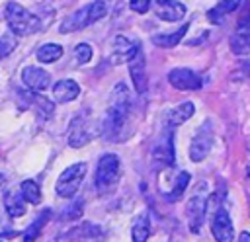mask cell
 I'll return each instance as SVG.
<instances>
[{
  "label": "cell",
  "instance_id": "cell-1",
  "mask_svg": "<svg viewBox=\"0 0 250 242\" xmlns=\"http://www.w3.org/2000/svg\"><path fill=\"white\" fill-rule=\"evenodd\" d=\"M131 113V98L129 90L123 82H117L115 88L111 90V103L107 107V115L102 127V133L107 141H121L123 139V129Z\"/></svg>",
  "mask_w": 250,
  "mask_h": 242
},
{
  "label": "cell",
  "instance_id": "cell-2",
  "mask_svg": "<svg viewBox=\"0 0 250 242\" xmlns=\"http://www.w3.org/2000/svg\"><path fill=\"white\" fill-rule=\"evenodd\" d=\"M107 10H109V8H107V4H105L104 0H94L92 4H88V6H84V8L76 10V12H72L70 16H66V18L62 20V23H61L59 31H61V33L80 31V29H84L86 25H90V23L102 20L104 16H107Z\"/></svg>",
  "mask_w": 250,
  "mask_h": 242
},
{
  "label": "cell",
  "instance_id": "cell-3",
  "mask_svg": "<svg viewBox=\"0 0 250 242\" xmlns=\"http://www.w3.org/2000/svg\"><path fill=\"white\" fill-rule=\"evenodd\" d=\"M4 18L8 21V27L12 29L14 35L18 37H25L35 33L41 27V21L35 14H31L27 8H23L18 2H8L4 8Z\"/></svg>",
  "mask_w": 250,
  "mask_h": 242
},
{
  "label": "cell",
  "instance_id": "cell-4",
  "mask_svg": "<svg viewBox=\"0 0 250 242\" xmlns=\"http://www.w3.org/2000/svg\"><path fill=\"white\" fill-rule=\"evenodd\" d=\"M119 174H121V162L117 154H104L98 160L96 166V187L100 193H109L113 191V187L119 182Z\"/></svg>",
  "mask_w": 250,
  "mask_h": 242
},
{
  "label": "cell",
  "instance_id": "cell-5",
  "mask_svg": "<svg viewBox=\"0 0 250 242\" xmlns=\"http://www.w3.org/2000/svg\"><path fill=\"white\" fill-rule=\"evenodd\" d=\"M86 170H88V166H86L84 162H76V164L68 166V168L59 176V180H57V183H55L57 193H59L61 197H72V195L78 191V187L82 185V180H84V176H86Z\"/></svg>",
  "mask_w": 250,
  "mask_h": 242
},
{
  "label": "cell",
  "instance_id": "cell-6",
  "mask_svg": "<svg viewBox=\"0 0 250 242\" xmlns=\"http://www.w3.org/2000/svg\"><path fill=\"white\" fill-rule=\"evenodd\" d=\"M211 146H213V129H211V123L205 121L197 129V133H195V137L191 141V146H189V158H191V162L205 160L207 154L211 152Z\"/></svg>",
  "mask_w": 250,
  "mask_h": 242
},
{
  "label": "cell",
  "instance_id": "cell-7",
  "mask_svg": "<svg viewBox=\"0 0 250 242\" xmlns=\"http://www.w3.org/2000/svg\"><path fill=\"white\" fill-rule=\"evenodd\" d=\"M127 66H129V74L135 84V90L139 94H145L146 92V68H145V53H143L141 43L127 57Z\"/></svg>",
  "mask_w": 250,
  "mask_h": 242
},
{
  "label": "cell",
  "instance_id": "cell-8",
  "mask_svg": "<svg viewBox=\"0 0 250 242\" xmlns=\"http://www.w3.org/2000/svg\"><path fill=\"white\" fill-rule=\"evenodd\" d=\"M152 162H154L156 168L174 166V141H172L170 127L154 142V146H152Z\"/></svg>",
  "mask_w": 250,
  "mask_h": 242
},
{
  "label": "cell",
  "instance_id": "cell-9",
  "mask_svg": "<svg viewBox=\"0 0 250 242\" xmlns=\"http://www.w3.org/2000/svg\"><path fill=\"white\" fill-rule=\"evenodd\" d=\"M211 232L217 242H232L234 240V226H232V221H230L227 209H223V205L213 211Z\"/></svg>",
  "mask_w": 250,
  "mask_h": 242
},
{
  "label": "cell",
  "instance_id": "cell-10",
  "mask_svg": "<svg viewBox=\"0 0 250 242\" xmlns=\"http://www.w3.org/2000/svg\"><path fill=\"white\" fill-rule=\"evenodd\" d=\"M230 51L238 57L250 55V14L238 18L236 29L230 37Z\"/></svg>",
  "mask_w": 250,
  "mask_h": 242
},
{
  "label": "cell",
  "instance_id": "cell-11",
  "mask_svg": "<svg viewBox=\"0 0 250 242\" xmlns=\"http://www.w3.org/2000/svg\"><path fill=\"white\" fill-rule=\"evenodd\" d=\"M168 82L176 90H199L203 86L201 76L191 68H172L168 72Z\"/></svg>",
  "mask_w": 250,
  "mask_h": 242
},
{
  "label": "cell",
  "instance_id": "cell-12",
  "mask_svg": "<svg viewBox=\"0 0 250 242\" xmlns=\"http://www.w3.org/2000/svg\"><path fill=\"white\" fill-rule=\"evenodd\" d=\"M205 213H207V199H205V193H195L189 201H188V209H186V215H188V221H189V230L191 232H199L201 228V222L205 219Z\"/></svg>",
  "mask_w": 250,
  "mask_h": 242
},
{
  "label": "cell",
  "instance_id": "cell-13",
  "mask_svg": "<svg viewBox=\"0 0 250 242\" xmlns=\"http://www.w3.org/2000/svg\"><path fill=\"white\" fill-rule=\"evenodd\" d=\"M21 82L33 92H45L51 86V74L39 66H25L21 70Z\"/></svg>",
  "mask_w": 250,
  "mask_h": 242
},
{
  "label": "cell",
  "instance_id": "cell-14",
  "mask_svg": "<svg viewBox=\"0 0 250 242\" xmlns=\"http://www.w3.org/2000/svg\"><path fill=\"white\" fill-rule=\"evenodd\" d=\"M92 137H94V133L88 129L86 119L80 117V115L74 117L72 123H70V129H68V144L72 148H80V146L88 144L92 141Z\"/></svg>",
  "mask_w": 250,
  "mask_h": 242
},
{
  "label": "cell",
  "instance_id": "cell-15",
  "mask_svg": "<svg viewBox=\"0 0 250 242\" xmlns=\"http://www.w3.org/2000/svg\"><path fill=\"white\" fill-rule=\"evenodd\" d=\"M154 14L164 21H180L186 16V6L178 0H158L154 6Z\"/></svg>",
  "mask_w": 250,
  "mask_h": 242
},
{
  "label": "cell",
  "instance_id": "cell-16",
  "mask_svg": "<svg viewBox=\"0 0 250 242\" xmlns=\"http://www.w3.org/2000/svg\"><path fill=\"white\" fill-rule=\"evenodd\" d=\"M78 94H80V86H78L74 80H70V78L59 80V82L53 86V96H55V100H57V101H62V103L76 100Z\"/></svg>",
  "mask_w": 250,
  "mask_h": 242
},
{
  "label": "cell",
  "instance_id": "cell-17",
  "mask_svg": "<svg viewBox=\"0 0 250 242\" xmlns=\"http://www.w3.org/2000/svg\"><path fill=\"white\" fill-rule=\"evenodd\" d=\"M193 111H195V105H193L191 101H182L180 105H176L174 109L168 111V115H166V125H168V127H178V125L186 123V121L193 115Z\"/></svg>",
  "mask_w": 250,
  "mask_h": 242
},
{
  "label": "cell",
  "instance_id": "cell-18",
  "mask_svg": "<svg viewBox=\"0 0 250 242\" xmlns=\"http://www.w3.org/2000/svg\"><path fill=\"white\" fill-rule=\"evenodd\" d=\"M4 207H6L10 217H23L27 211L21 191H16V189H8L4 193Z\"/></svg>",
  "mask_w": 250,
  "mask_h": 242
},
{
  "label": "cell",
  "instance_id": "cell-19",
  "mask_svg": "<svg viewBox=\"0 0 250 242\" xmlns=\"http://www.w3.org/2000/svg\"><path fill=\"white\" fill-rule=\"evenodd\" d=\"M20 96H21L29 105L37 107V109H39V113H43V115H51V113H53V109H55V103H53L51 100L43 98L39 92L27 90V92H20Z\"/></svg>",
  "mask_w": 250,
  "mask_h": 242
},
{
  "label": "cell",
  "instance_id": "cell-20",
  "mask_svg": "<svg viewBox=\"0 0 250 242\" xmlns=\"http://www.w3.org/2000/svg\"><path fill=\"white\" fill-rule=\"evenodd\" d=\"M188 23H184L180 29H176V31H172V33H158V35H154L152 37V43L156 45V47H164V49H170V47H176L182 39H184V35L188 33Z\"/></svg>",
  "mask_w": 250,
  "mask_h": 242
},
{
  "label": "cell",
  "instance_id": "cell-21",
  "mask_svg": "<svg viewBox=\"0 0 250 242\" xmlns=\"http://www.w3.org/2000/svg\"><path fill=\"white\" fill-rule=\"evenodd\" d=\"M240 6V0H221L217 6H213L209 12H207V18L211 23H221L223 18L230 12H234L236 8Z\"/></svg>",
  "mask_w": 250,
  "mask_h": 242
},
{
  "label": "cell",
  "instance_id": "cell-22",
  "mask_svg": "<svg viewBox=\"0 0 250 242\" xmlns=\"http://www.w3.org/2000/svg\"><path fill=\"white\" fill-rule=\"evenodd\" d=\"M148 234H150V221H148V215H146V213H141V215L133 221V226H131V240H133V242H146V240H148Z\"/></svg>",
  "mask_w": 250,
  "mask_h": 242
},
{
  "label": "cell",
  "instance_id": "cell-23",
  "mask_svg": "<svg viewBox=\"0 0 250 242\" xmlns=\"http://www.w3.org/2000/svg\"><path fill=\"white\" fill-rule=\"evenodd\" d=\"M100 234V226L92 224V222H82L78 226H72L70 230H66L61 238L64 240H78V238H90V236H96Z\"/></svg>",
  "mask_w": 250,
  "mask_h": 242
},
{
  "label": "cell",
  "instance_id": "cell-24",
  "mask_svg": "<svg viewBox=\"0 0 250 242\" xmlns=\"http://www.w3.org/2000/svg\"><path fill=\"white\" fill-rule=\"evenodd\" d=\"M137 45H139V41H131V39L125 37V35H117L115 41H113V53L119 55L117 62H119V60H127V57L137 49Z\"/></svg>",
  "mask_w": 250,
  "mask_h": 242
},
{
  "label": "cell",
  "instance_id": "cell-25",
  "mask_svg": "<svg viewBox=\"0 0 250 242\" xmlns=\"http://www.w3.org/2000/svg\"><path fill=\"white\" fill-rule=\"evenodd\" d=\"M35 55H37L39 62H47L49 64V62H55V60H59L62 57V47L57 45V43H47V45H41Z\"/></svg>",
  "mask_w": 250,
  "mask_h": 242
},
{
  "label": "cell",
  "instance_id": "cell-26",
  "mask_svg": "<svg viewBox=\"0 0 250 242\" xmlns=\"http://www.w3.org/2000/svg\"><path fill=\"white\" fill-rule=\"evenodd\" d=\"M49 219H51V209H45V211L31 222V226L23 232V242H35V238L39 236V232L43 230V226L47 224Z\"/></svg>",
  "mask_w": 250,
  "mask_h": 242
},
{
  "label": "cell",
  "instance_id": "cell-27",
  "mask_svg": "<svg viewBox=\"0 0 250 242\" xmlns=\"http://www.w3.org/2000/svg\"><path fill=\"white\" fill-rule=\"evenodd\" d=\"M20 191H21V195H23V199L27 203H31V205H39L41 203V189H39L37 182H33V180L21 182Z\"/></svg>",
  "mask_w": 250,
  "mask_h": 242
},
{
  "label": "cell",
  "instance_id": "cell-28",
  "mask_svg": "<svg viewBox=\"0 0 250 242\" xmlns=\"http://www.w3.org/2000/svg\"><path fill=\"white\" fill-rule=\"evenodd\" d=\"M188 183H189V174H188V172H180V174H178V178L174 180L172 189L168 191V199H170V201H178V199L184 195V191H186Z\"/></svg>",
  "mask_w": 250,
  "mask_h": 242
},
{
  "label": "cell",
  "instance_id": "cell-29",
  "mask_svg": "<svg viewBox=\"0 0 250 242\" xmlns=\"http://www.w3.org/2000/svg\"><path fill=\"white\" fill-rule=\"evenodd\" d=\"M82 207L84 203L82 201H74L72 205H68L64 209V213H61V222H72V221H78L82 217Z\"/></svg>",
  "mask_w": 250,
  "mask_h": 242
},
{
  "label": "cell",
  "instance_id": "cell-30",
  "mask_svg": "<svg viewBox=\"0 0 250 242\" xmlns=\"http://www.w3.org/2000/svg\"><path fill=\"white\" fill-rule=\"evenodd\" d=\"M74 57H76V62L78 64H84V62H90L92 60V47L88 43H78L74 47Z\"/></svg>",
  "mask_w": 250,
  "mask_h": 242
},
{
  "label": "cell",
  "instance_id": "cell-31",
  "mask_svg": "<svg viewBox=\"0 0 250 242\" xmlns=\"http://www.w3.org/2000/svg\"><path fill=\"white\" fill-rule=\"evenodd\" d=\"M14 49H16V37H12V35H2V37H0V60L6 59Z\"/></svg>",
  "mask_w": 250,
  "mask_h": 242
},
{
  "label": "cell",
  "instance_id": "cell-32",
  "mask_svg": "<svg viewBox=\"0 0 250 242\" xmlns=\"http://www.w3.org/2000/svg\"><path fill=\"white\" fill-rule=\"evenodd\" d=\"M129 8L137 14H146L148 8H150V0H131L129 2Z\"/></svg>",
  "mask_w": 250,
  "mask_h": 242
},
{
  "label": "cell",
  "instance_id": "cell-33",
  "mask_svg": "<svg viewBox=\"0 0 250 242\" xmlns=\"http://www.w3.org/2000/svg\"><path fill=\"white\" fill-rule=\"evenodd\" d=\"M238 242H250V232H242L238 236Z\"/></svg>",
  "mask_w": 250,
  "mask_h": 242
},
{
  "label": "cell",
  "instance_id": "cell-34",
  "mask_svg": "<svg viewBox=\"0 0 250 242\" xmlns=\"http://www.w3.org/2000/svg\"><path fill=\"white\" fill-rule=\"evenodd\" d=\"M2 183H4V176L0 174V185H2Z\"/></svg>",
  "mask_w": 250,
  "mask_h": 242
},
{
  "label": "cell",
  "instance_id": "cell-35",
  "mask_svg": "<svg viewBox=\"0 0 250 242\" xmlns=\"http://www.w3.org/2000/svg\"><path fill=\"white\" fill-rule=\"evenodd\" d=\"M248 178H250V168H248Z\"/></svg>",
  "mask_w": 250,
  "mask_h": 242
},
{
  "label": "cell",
  "instance_id": "cell-36",
  "mask_svg": "<svg viewBox=\"0 0 250 242\" xmlns=\"http://www.w3.org/2000/svg\"><path fill=\"white\" fill-rule=\"evenodd\" d=\"M248 150H250V146H248Z\"/></svg>",
  "mask_w": 250,
  "mask_h": 242
}]
</instances>
